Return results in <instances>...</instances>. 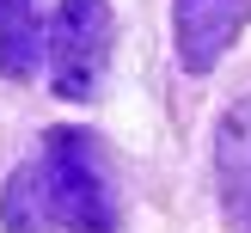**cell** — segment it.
Instances as JSON below:
<instances>
[{"instance_id":"1","label":"cell","mask_w":251,"mask_h":233,"mask_svg":"<svg viewBox=\"0 0 251 233\" xmlns=\"http://www.w3.org/2000/svg\"><path fill=\"white\" fill-rule=\"evenodd\" d=\"M37 196H43V221L49 233H117L123 203H117V178H110L104 147L86 129H49L43 154L31 159Z\"/></svg>"},{"instance_id":"2","label":"cell","mask_w":251,"mask_h":233,"mask_svg":"<svg viewBox=\"0 0 251 233\" xmlns=\"http://www.w3.org/2000/svg\"><path fill=\"white\" fill-rule=\"evenodd\" d=\"M43 49H49V86L61 98H92L110 68V6L104 0H61Z\"/></svg>"},{"instance_id":"3","label":"cell","mask_w":251,"mask_h":233,"mask_svg":"<svg viewBox=\"0 0 251 233\" xmlns=\"http://www.w3.org/2000/svg\"><path fill=\"white\" fill-rule=\"evenodd\" d=\"M251 19V0H172V31H178V61L190 74H208Z\"/></svg>"},{"instance_id":"4","label":"cell","mask_w":251,"mask_h":233,"mask_svg":"<svg viewBox=\"0 0 251 233\" xmlns=\"http://www.w3.org/2000/svg\"><path fill=\"white\" fill-rule=\"evenodd\" d=\"M215 172H221V203L233 221L251 227V98L227 104L215 129Z\"/></svg>"},{"instance_id":"5","label":"cell","mask_w":251,"mask_h":233,"mask_svg":"<svg viewBox=\"0 0 251 233\" xmlns=\"http://www.w3.org/2000/svg\"><path fill=\"white\" fill-rule=\"evenodd\" d=\"M43 61V19L31 0H0V74L31 80Z\"/></svg>"}]
</instances>
